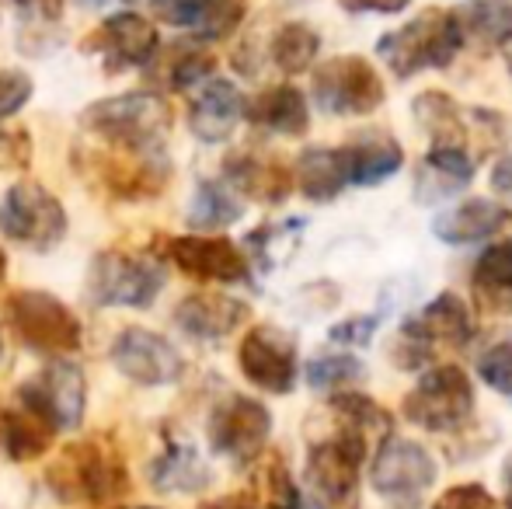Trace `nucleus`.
Listing matches in <instances>:
<instances>
[{
  "label": "nucleus",
  "instance_id": "obj_1",
  "mask_svg": "<svg viewBox=\"0 0 512 509\" xmlns=\"http://www.w3.org/2000/svg\"><path fill=\"white\" fill-rule=\"evenodd\" d=\"M467 35L460 25L457 11H443V7H429V11L415 14L408 25L394 28V32L380 35L377 56L387 63L398 81L422 74V70H443L457 60L464 49Z\"/></svg>",
  "mask_w": 512,
  "mask_h": 509
},
{
  "label": "nucleus",
  "instance_id": "obj_2",
  "mask_svg": "<svg viewBox=\"0 0 512 509\" xmlns=\"http://www.w3.org/2000/svg\"><path fill=\"white\" fill-rule=\"evenodd\" d=\"M49 485L63 503L108 506L126 496L129 475L112 443L84 440L56 457V464L49 468Z\"/></svg>",
  "mask_w": 512,
  "mask_h": 509
},
{
  "label": "nucleus",
  "instance_id": "obj_3",
  "mask_svg": "<svg viewBox=\"0 0 512 509\" xmlns=\"http://www.w3.org/2000/svg\"><path fill=\"white\" fill-rule=\"evenodd\" d=\"M81 123L84 129L102 136L105 143H112L115 150L157 157L164 150L171 112L157 95L136 91V95H115L95 102L81 116Z\"/></svg>",
  "mask_w": 512,
  "mask_h": 509
},
{
  "label": "nucleus",
  "instance_id": "obj_4",
  "mask_svg": "<svg viewBox=\"0 0 512 509\" xmlns=\"http://www.w3.org/2000/svg\"><path fill=\"white\" fill-rule=\"evenodd\" d=\"M366 436L356 429H338L335 436L314 443L307 454V485L314 489L317 503L328 509H356L359 471L366 461Z\"/></svg>",
  "mask_w": 512,
  "mask_h": 509
},
{
  "label": "nucleus",
  "instance_id": "obj_5",
  "mask_svg": "<svg viewBox=\"0 0 512 509\" xmlns=\"http://www.w3.org/2000/svg\"><path fill=\"white\" fill-rule=\"evenodd\" d=\"M439 464L422 443L405 436H387L370 464V485L384 503L408 509L422 503L425 492L436 485Z\"/></svg>",
  "mask_w": 512,
  "mask_h": 509
},
{
  "label": "nucleus",
  "instance_id": "obj_6",
  "mask_svg": "<svg viewBox=\"0 0 512 509\" xmlns=\"http://www.w3.org/2000/svg\"><path fill=\"white\" fill-rule=\"evenodd\" d=\"M0 234H7L21 248L49 252L67 234V210L39 182H18L0 203Z\"/></svg>",
  "mask_w": 512,
  "mask_h": 509
},
{
  "label": "nucleus",
  "instance_id": "obj_7",
  "mask_svg": "<svg viewBox=\"0 0 512 509\" xmlns=\"http://www.w3.org/2000/svg\"><path fill=\"white\" fill-rule=\"evenodd\" d=\"M11 332L35 353H70L81 346V321L63 300L42 290H18L4 307Z\"/></svg>",
  "mask_w": 512,
  "mask_h": 509
},
{
  "label": "nucleus",
  "instance_id": "obj_8",
  "mask_svg": "<svg viewBox=\"0 0 512 509\" xmlns=\"http://www.w3.org/2000/svg\"><path fill=\"white\" fill-rule=\"evenodd\" d=\"M408 422L429 433H450L474 412V384L460 367H432L418 377L401 405Z\"/></svg>",
  "mask_w": 512,
  "mask_h": 509
},
{
  "label": "nucleus",
  "instance_id": "obj_9",
  "mask_svg": "<svg viewBox=\"0 0 512 509\" xmlns=\"http://www.w3.org/2000/svg\"><path fill=\"white\" fill-rule=\"evenodd\" d=\"M384 95L377 67L363 56H335L314 70V102L328 116H370Z\"/></svg>",
  "mask_w": 512,
  "mask_h": 509
},
{
  "label": "nucleus",
  "instance_id": "obj_10",
  "mask_svg": "<svg viewBox=\"0 0 512 509\" xmlns=\"http://www.w3.org/2000/svg\"><path fill=\"white\" fill-rule=\"evenodd\" d=\"M164 286L161 262L129 252H105L91 262L88 290L105 307H150Z\"/></svg>",
  "mask_w": 512,
  "mask_h": 509
},
{
  "label": "nucleus",
  "instance_id": "obj_11",
  "mask_svg": "<svg viewBox=\"0 0 512 509\" xmlns=\"http://www.w3.org/2000/svg\"><path fill=\"white\" fill-rule=\"evenodd\" d=\"M272 433V415L262 401L227 394L209 412V447L234 464H251L265 450Z\"/></svg>",
  "mask_w": 512,
  "mask_h": 509
},
{
  "label": "nucleus",
  "instance_id": "obj_12",
  "mask_svg": "<svg viewBox=\"0 0 512 509\" xmlns=\"http://www.w3.org/2000/svg\"><path fill=\"white\" fill-rule=\"evenodd\" d=\"M237 363L251 384L269 394H290L297 387V346L272 325H258L244 335Z\"/></svg>",
  "mask_w": 512,
  "mask_h": 509
},
{
  "label": "nucleus",
  "instance_id": "obj_13",
  "mask_svg": "<svg viewBox=\"0 0 512 509\" xmlns=\"http://www.w3.org/2000/svg\"><path fill=\"white\" fill-rule=\"evenodd\" d=\"M112 363L129 381L147 387L175 384L185 370L178 349L168 339H161L157 332H147V328H126V332H119V339L112 346Z\"/></svg>",
  "mask_w": 512,
  "mask_h": 509
},
{
  "label": "nucleus",
  "instance_id": "obj_14",
  "mask_svg": "<svg viewBox=\"0 0 512 509\" xmlns=\"http://www.w3.org/2000/svg\"><path fill=\"white\" fill-rule=\"evenodd\" d=\"M164 252L185 276L203 279V283H244L248 279V258L227 238L185 234V238L164 241Z\"/></svg>",
  "mask_w": 512,
  "mask_h": 509
},
{
  "label": "nucleus",
  "instance_id": "obj_15",
  "mask_svg": "<svg viewBox=\"0 0 512 509\" xmlns=\"http://www.w3.org/2000/svg\"><path fill=\"white\" fill-rule=\"evenodd\" d=\"M21 401L42 412L56 429H74L84 419V374L67 360H56L18 391Z\"/></svg>",
  "mask_w": 512,
  "mask_h": 509
},
{
  "label": "nucleus",
  "instance_id": "obj_16",
  "mask_svg": "<svg viewBox=\"0 0 512 509\" xmlns=\"http://www.w3.org/2000/svg\"><path fill=\"white\" fill-rule=\"evenodd\" d=\"M150 7L164 25L182 28L203 42L234 35L248 14V0H150Z\"/></svg>",
  "mask_w": 512,
  "mask_h": 509
},
{
  "label": "nucleus",
  "instance_id": "obj_17",
  "mask_svg": "<svg viewBox=\"0 0 512 509\" xmlns=\"http://www.w3.org/2000/svg\"><path fill=\"white\" fill-rule=\"evenodd\" d=\"M91 46L105 56V63L112 70H126L154 60L161 39H157V28L147 18H140L133 11H119L102 21V28L91 35Z\"/></svg>",
  "mask_w": 512,
  "mask_h": 509
},
{
  "label": "nucleus",
  "instance_id": "obj_18",
  "mask_svg": "<svg viewBox=\"0 0 512 509\" xmlns=\"http://www.w3.org/2000/svg\"><path fill=\"white\" fill-rule=\"evenodd\" d=\"M244 116H248V105H244L237 84L223 81V77H209L199 88H192L189 129L203 143H223Z\"/></svg>",
  "mask_w": 512,
  "mask_h": 509
},
{
  "label": "nucleus",
  "instance_id": "obj_19",
  "mask_svg": "<svg viewBox=\"0 0 512 509\" xmlns=\"http://www.w3.org/2000/svg\"><path fill=\"white\" fill-rule=\"evenodd\" d=\"M401 332L411 335L415 342H422L425 349H436V346L460 349L471 342L474 325H471V311H467V304L457 293H439V297L429 300Z\"/></svg>",
  "mask_w": 512,
  "mask_h": 509
},
{
  "label": "nucleus",
  "instance_id": "obj_20",
  "mask_svg": "<svg viewBox=\"0 0 512 509\" xmlns=\"http://www.w3.org/2000/svg\"><path fill=\"white\" fill-rule=\"evenodd\" d=\"M474 178V157L460 147H429L415 175V199L436 206L464 192Z\"/></svg>",
  "mask_w": 512,
  "mask_h": 509
},
{
  "label": "nucleus",
  "instance_id": "obj_21",
  "mask_svg": "<svg viewBox=\"0 0 512 509\" xmlns=\"http://www.w3.org/2000/svg\"><path fill=\"white\" fill-rule=\"evenodd\" d=\"M248 318V304L227 293H192L175 307V321L192 339H223Z\"/></svg>",
  "mask_w": 512,
  "mask_h": 509
},
{
  "label": "nucleus",
  "instance_id": "obj_22",
  "mask_svg": "<svg viewBox=\"0 0 512 509\" xmlns=\"http://www.w3.org/2000/svg\"><path fill=\"white\" fill-rule=\"evenodd\" d=\"M342 161L349 185H380L405 164V154H401V143L391 133L370 129V133H356L345 143Z\"/></svg>",
  "mask_w": 512,
  "mask_h": 509
},
{
  "label": "nucleus",
  "instance_id": "obj_23",
  "mask_svg": "<svg viewBox=\"0 0 512 509\" xmlns=\"http://www.w3.org/2000/svg\"><path fill=\"white\" fill-rule=\"evenodd\" d=\"M223 175L234 192H241L244 199H255V203H283L293 189V175L279 161L255 154H234L223 164Z\"/></svg>",
  "mask_w": 512,
  "mask_h": 509
},
{
  "label": "nucleus",
  "instance_id": "obj_24",
  "mask_svg": "<svg viewBox=\"0 0 512 509\" xmlns=\"http://www.w3.org/2000/svg\"><path fill=\"white\" fill-rule=\"evenodd\" d=\"M512 224L509 210L492 199H467V203L453 206V210L439 213L432 231L446 245H471V241H485L492 234L506 231Z\"/></svg>",
  "mask_w": 512,
  "mask_h": 509
},
{
  "label": "nucleus",
  "instance_id": "obj_25",
  "mask_svg": "<svg viewBox=\"0 0 512 509\" xmlns=\"http://www.w3.org/2000/svg\"><path fill=\"white\" fill-rule=\"evenodd\" d=\"M248 119L255 126L269 129V133L304 136L310 126V109H307V98L300 95V88H293V84H276V88H265L262 95L248 105Z\"/></svg>",
  "mask_w": 512,
  "mask_h": 509
},
{
  "label": "nucleus",
  "instance_id": "obj_26",
  "mask_svg": "<svg viewBox=\"0 0 512 509\" xmlns=\"http://www.w3.org/2000/svg\"><path fill=\"white\" fill-rule=\"evenodd\" d=\"M53 433H56L53 422L21 398L14 408L0 412V440H4V450L14 461H35V457H42L49 450V443H53Z\"/></svg>",
  "mask_w": 512,
  "mask_h": 509
},
{
  "label": "nucleus",
  "instance_id": "obj_27",
  "mask_svg": "<svg viewBox=\"0 0 512 509\" xmlns=\"http://www.w3.org/2000/svg\"><path fill=\"white\" fill-rule=\"evenodd\" d=\"M297 189L304 192V199L310 203H328L338 192L349 185L345 175V161H342V147H307L297 161Z\"/></svg>",
  "mask_w": 512,
  "mask_h": 509
},
{
  "label": "nucleus",
  "instance_id": "obj_28",
  "mask_svg": "<svg viewBox=\"0 0 512 509\" xmlns=\"http://www.w3.org/2000/svg\"><path fill=\"white\" fill-rule=\"evenodd\" d=\"M457 14L467 42H478L481 49L512 46V0H467Z\"/></svg>",
  "mask_w": 512,
  "mask_h": 509
},
{
  "label": "nucleus",
  "instance_id": "obj_29",
  "mask_svg": "<svg viewBox=\"0 0 512 509\" xmlns=\"http://www.w3.org/2000/svg\"><path fill=\"white\" fill-rule=\"evenodd\" d=\"M415 119L422 123V129L429 133L432 147H460L467 150V123L460 105L453 102L443 91H425L415 98Z\"/></svg>",
  "mask_w": 512,
  "mask_h": 509
},
{
  "label": "nucleus",
  "instance_id": "obj_30",
  "mask_svg": "<svg viewBox=\"0 0 512 509\" xmlns=\"http://www.w3.org/2000/svg\"><path fill=\"white\" fill-rule=\"evenodd\" d=\"M471 286L481 304L492 311L512 307V241H499L481 252L471 272Z\"/></svg>",
  "mask_w": 512,
  "mask_h": 509
},
{
  "label": "nucleus",
  "instance_id": "obj_31",
  "mask_svg": "<svg viewBox=\"0 0 512 509\" xmlns=\"http://www.w3.org/2000/svg\"><path fill=\"white\" fill-rule=\"evenodd\" d=\"M154 485L164 492H196L209 482V468L203 464V457L196 454L192 443H178L168 440L164 454L154 461Z\"/></svg>",
  "mask_w": 512,
  "mask_h": 509
},
{
  "label": "nucleus",
  "instance_id": "obj_32",
  "mask_svg": "<svg viewBox=\"0 0 512 509\" xmlns=\"http://www.w3.org/2000/svg\"><path fill=\"white\" fill-rule=\"evenodd\" d=\"M241 213V199L234 196L227 182H199L196 196L189 203V224L196 231H223V227L237 224Z\"/></svg>",
  "mask_w": 512,
  "mask_h": 509
},
{
  "label": "nucleus",
  "instance_id": "obj_33",
  "mask_svg": "<svg viewBox=\"0 0 512 509\" xmlns=\"http://www.w3.org/2000/svg\"><path fill=\"white\" fill-rule=\"evenodd\" d=\"M272 63H276L283 74H304L314 67L317 53H321V35L314 32L304 21H286L276 35H272Z\"/></svg>",
  "mask_w": 512,
  "mask_h": 509
},
{
  "label": "nucleus",
  "instance_id": "obj_34",
  "mask_svg": "<svg viewBox=\"0 0 512 509\" xmlns=\"http://www.w3.org/2000/svg\"><path fill=\"white\" fill-rule=\"evenodd\" d=\"M331 408L338 412V419H342L345 429H356L359 436H391V412L387 408H380L373 398H366V394H352V391H338L335 398H331Z\"/></svg>",
  "mask_w": 512,
  "mask_h": 509
},
{
  "label": "nucleus",
  "instance_id": "obj_35",
  "mask_svg": "<svg viewBox=\"0 0 512 509\" xmlns=\"http://www.w3.org/2000/svg\"><path fill=\"white\" fill-rule=\"evenodd\" d=\"M366 377V367L349 353H328L310 360L307 384L314 391H345L349 384H359Z\"/></svg>",
  "mask_w": 512,
  "mask_h": 509
},
{
  "label": "nucleus",
  "instance_id": "obj_36",
  "mask_svg": "<svg viewBox=\"0 0 512 509\" xmlns=\"http://www.w3.org/2000/svg\"><path fill=\"white\" fill-rule=\"evenodd\" d=\"M258 492H262L265 509H304L300 489L293 485V475L279 454H269L258 468Z\"/></svg>",
  "mask_w": 512,
  "mask_h": 509
},
{
  "label": "nucleus",
  "instance_id": "obj_37",
  "mask_svg": "<svg viewBox=\"0 0 512 509\" xmlns=\"http://www.w3.org/2000/svg\"><path fill=\"white\" fill-rule=\"evenodd\" d=\"M213 67H216V60L209 53H203V49H175L171 67H168V84L175 91H192L213 77Z\"/></svg>",
  "mask_w": 512,
  "mask_h": 509
},
{
  "label": "nucleus",
  "instance_id": "obj_38",
  "mask_svg": "<svg viewBox=\"0 0 512 509\" xmlns=\"http://www.w3.org/2000/svg\"><path fill=\"white\" fill-rule=\"evenodd\" d=\"M478 374L492 391H499L502 398L512 401V339L495 342L492 349H485L478 360Z\"/></svg>",
  "mask_w": 512,
  "mask_h": 509
},
{
  "label": "nucleus",
  "instance_id": "obj_39",
  "mask_svg": "<svg viewBox=\"0 0 512 509\" xmlns=\"http://www.w3.org/2000/svg\"><path fill=\"white\" fill-rule=\"evenodd\" d=\"M28 98H32V77L21 70H0V123L25 109Z\"/></svg>",
  "mask_w": 512,
  "mask_h": 509
},
{
  "label": "nucleus",
  "instance_id": "obj_40",
  "mask_svg": "<svg viewBox=\"0 0 512 509\" xmlns=\"http://www.w3.org/2000/svg\"><path fill=\"white\" fill-rule=\"evenodd\" d=\"M432 509H499V503H495L488 489H481V485H474V482H464V485L446 489Z\"/></svg>",
  "mask_w": 512,
  "mask_h": 509
},
{
  "label": "nucleus",
  "instance_id": "obj_41",
  "mask_svg": "<svg viewBox=\"0 0 512 509\" xmlns=\"http://www.w3.org/2000/svg\"><path fill=\"white\" fill-rule=\"evenodd\" d=\"M377 325L380 321L373 318H366V314H359V318H349V321H342V325H335L331 328V342H342V346H366V342L373 339V332H377Z\"/></svg>",
  "mask_w": 512,
  "mask_h": 509
},
{
  "label": "nucleus",
  "instance_id": "obj_42",
  "mask_svg": "<svg viewBox=\"0 0 512 509\" xmlns=\"http://www.w3.org/2000/svg\"><path fill=\"white\" fill-rule=\"evenodd\" d=\"M349 14H398L411 0H338Z\"/></svg>",
  "mask_w": 512,
  "mask_h": 509
},
{
  "label": "nucleus",
  "instance_id": "obj_43",
  "mask_svg": "<svg viewBox=\"0 0 512 509\" xmlns=\"http://www.w3.org/2000/svg\"><path fill=\"white\" fill-rule=\"evenodd\" d=\"M492 192L502 199L506 206H512V150L506 157H499L492 168Z\"/></svg>",
  "mask_w": 512,
  "mask_h": 509
},
{
  "label": "nucleus",
  "instance_id": "obj_44",
  "mask_svg": "<svg viewBox=\"0 0 512 509\" xmlns=\"http://www.w3.org/2000/svg\"><path fill=\"white\" fill-rule=\"evenodd\" d=\"M199 509H258L255 499L248 496H223V499H213V503H203Z\"/></svg>",
  "mask_w": 512,
  "mask_h": 509
},
{
  "label": "nucleus",
  "instance_id": "obj_45",
  "mask_svg": "<svg viewBox=\"0 0 512 509\" xmlns=\"http://www.w3.org/2000/svg\"><path fill=\"white\" fill-rule=\"evenodd\" d=\"M502 489H506V509H512V454H509L506 468H502Z\"/></svg>",
  "mask_w": 512,
  "mask_h": 509
},
{
  "label": "nucleus",
  "instance_id": "obj_46",
  "mask_svg": "<svg viewBox=\"0 0 512 509\" xmlns=\"http://www.w3.org/2000/svg\"><path fill=\"white\" fill-rule=\"evenodd\" d=\"M14 4H21V7H49L53 0H14Z\"/></svg>",
  "mask_w": 512,
  "mask_h": 509
},
{
  "label": "nucleus",
  "instance_id": "obj_47",
  "mask_svg": "<svg viewBox=\"0 0 512 509\" xmlns=\"http://www.w3.org/2000/svg\"><path fill=\"white\" fill-rule=\"evenodd\" d=\"M4 276H7V258L0 252V286H4Z\"/></svg>",
  "mask_w": 512,
  "mask_h": 509
},
{
  "label": "nucleus",
  "instance_id": "obj_48",
  "mask_svg": "<svg viewBox=\"0 0 512 509\" xmlns=\"http://www.w3.org/2000/svg\"><path fill=\"white\" fill-rule=\"evenodd\" d=\"M506 63H509V74H512V46H506Z\"/></svg>",
  "mask_w": 512,
  "mask_h": 509
},
{
  "label": "nucleus",
  "instance_id": "obj_49",
  "mask_svg": "<svg viewBox=\"0 0 512 509\" xmlns=\"http://www.w3.org/2000/svg\"><path fill=\"white\" fill-rule=\"evenodd\" d=\"M84 4H91V7H95V4H105V0H84Z\"/></svg>",
  "mask_w": 512,
  "mask_h": 509
},
{
  "label": "nucleus",
  "instance_id": "obj_50",
  "mask_svg": "<svg viewBox=\"0 0 512 509\" xmlns=\"http://www.w3.org/2000/svg\"><path fill=\"white\" fill-rule=\"evenodd\" d=\"M122 509H154V506H122Z\"/></svg>",
  "mask_w": 512,
  "mask_h": 509
},
{
  "label": "nucleus",
  "instance_id": "obj_51",
  "mask_svg": "<svg viewBox=\"0 0 512 509\" xmlns=\"http://www.w3.org/2000/svg\"><path fill=\"white\" fill-rule=\"evenodd\" d=\"M307 509H328V506H307Z\"/></svg>",
  "mask_w": 512,
  "mask_h": 509
},
{
  "label": "nucleus",
  "instance_id": "obj_52",
  "mask_svg": "<svg viewBox=\"0 0 512 509\" xmlns=\"http://www.w3.org/2000/svg\"><path fill=\"white\" fill-rule=\"evenodd\" d=\"M0 353H4V342H0Z\"/></svg>",
  "mask_w": 512,
  "mask_h": 509
}]
</instances>
